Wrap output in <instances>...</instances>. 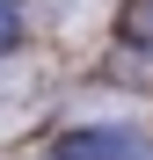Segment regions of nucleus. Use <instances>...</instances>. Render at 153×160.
Masks as SVG:
<instances>
[{"label": "nucleus", "instance_id": "obj_2", "mask_svg": "<svg viewBox=\"0 0 153 160\" xmlns=\"http://www.w3.org/2000/svg\"><path fill=\"white\" fill-rule=\"evenodd\" d=\"M117 37L131 51H153V0H124L117 8Z\"/></svg>", "mask_w": 153, "mask_h": 160}, {"label": "nucleus", "instance_id": "obj_3", "mask_svg": "<svg viewBox=\"0 0 153 160\" xmlns=\"http://www.w3.org/2000/svg\"><path fill=\"white\" fill-rule=\"evenodd\" d=\"M22 44V0H0V51Z\"/></svg>", "mask_w": 153, "mask_h": 160}, {"label": "nucleus", "instance_id": "obj_1", "mask_svg": "<svg viewBox=\"0 0 153 160\" xmlns=\"http://www.w3.org/2000/svg\"><path fill=\"white\" fill-rule=\"evenodd\" d=\"M51 160H139V131L124 124H88V131H66Z\"/></svg>", "mask_w": 153, "mask_h": 160}]
</instances>
